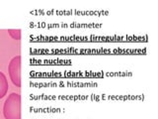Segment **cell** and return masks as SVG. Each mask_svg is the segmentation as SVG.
<instances>
[{"instance_id":"6da1fadb","label":"cell","mask_w":158,"mask_h":119,"mask_svg":"<svg viewBox=\"0 0 158 119\" xmlns=\"http://www.w3.org/2000/svg\"><path fill=\"white\" fill-rule=\"evenodd\" d=\"M3 114L5 119H21V95L13 92L4 102Z\"/></svg>"},{"instance_id":"3957f363","label":"cell","mask_w":158,"mask_h":119,"mask_svg":"<svg viewBox=\"0 0 158 119\" xmlns=\"http://www.w3.org/2000/svg\"><path fill=\"white\" fill-rule=\"evenodd\" d=\"M8 88H9V84H8L7 77L2 72H0V99L3 98L7 94Z\"/></svg>"},{"instance_id":"7a4b0ae2","label":"cell","mask_w":158,"mask_h":119,"mask_svg":"<svg viewBox=\"0 0 158 119\" xmlns=\"http://www.w3.org/2000/svg\"><path fill=\"white\" fill-rule=\"evenodd\" d=\"M8 73L10 79L17 87L21 86V57H14L9 63Z\"/></svg>"},{"instance_id":"277c9868","label":"cell","mask_w":158,"mask_h":119,"mask_svg":"<svg viewBox=\"0 0 158 119\" xmlns=\"http://www.w3.org/2000/svg\"><path fill=\"white\" fill-rule=\"evenodd\" d=\"M8 33L10 35V37L14 40L19 41V40L21 39V30L20 29H9Z\"/></svg>"}]
</instances>
